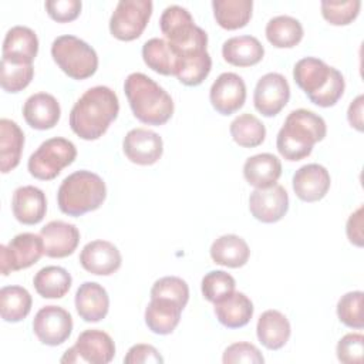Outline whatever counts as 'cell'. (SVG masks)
Wrapping results in <instances>:
<instances>
[{"instance_id":"obj_1","label":"cell","mask_w":364,"mask_h":364,"mask_svg":"<svg viewBox=\"0 0 364 364\" xmlns=\"http://www.w3.org/2000/svg\"><path fill=\"white\" fill-rule=\"evenodd\" d=\"M119 112L117 94L105 85L88 88L74 104L70 112V127L85 141L101 138Z\"/></svg>"},{"instance_id":"obj_2","label":"cell","mask_w":364,"mask_h":364,"mask_svg":"<svg viewBox=\"0 0 364 364\" xmlns=\"http://www.w3.org/2000/svg\"><path fill=\"white\" fill-rule=\"evenodd\" d=\"M124 92L134 117L146 125H164L173 114L172 97L151 77L131 73L124 82Z\"/></svg>"},{"instance_id":"obj_3","label":"cell","mask_w":364,"mask_h":364,"mask_svg":"<svg viewBox=\"0 0 364 364\" xmlns=\"http://www.w3.org/2000/svg\"><path fill=\"white\" fill-rule=\"evenodd\" d=\"M327 134L326 121L316 112L304 108L291 111L280 128L276 146L287 161H301L309 156L316 142Z\"/></svg>"},{"instance_id":"obj_4","label":"cell","mask_w":364,"mask_h":364,"mask_svg":"<svg viewBox=\"0 0 364 364\" xmlns=\"http://www.w3.org/2000/svg\"><path fill=\"white\" fill-rule=\"evenodd\" d=\"M293 78L309 100L323 108L337 104L346 88L343 74L316 57L299 60L293 68Z\"/></svg>"},{"instance_id":"obj_5","label":"cell","mask_w":364,"mask_h":364,"mask_svg":"<svg viewBox=\"0 0 364 364\" xmlns=\"http://www.w3.org/2000/svg\"><path fill=\"white\" fill-rule=\"evenodd\" d=\"M107 198V186L102 178L91 171H75L61 182L57 192V203L63 213L81 216L98 209Z\"/></svg>"},{"instance_id":"obj_6","label":"cell","mask_w":364,"mask_h":364,"mask_svg":"<svg viewBox=\"0 0 364 364\" xmlns=\"http://www.w3.org/2000/svg\"><path fill=\"white\" fill-rule=\"evenodd\" d=\"M159 27L178 55L206 50V31L195 24L191 13L182 6H168L161 14Z\"/></svg>"},{"instance_id":"obj_7","label":"cell","mask_w":364,"mask_h":364,"mask_svg":"<svg viewBox=\"0 0 364 364\" xmlns=\"http://www.w3.org/2000/svg\"><path fill=\"white\" fill-rule=\"evenodd\" d=\"M51 57L61 71L73 80L90 78L98 68L95 50L84 40L71 34L60 36L53 41Z\"/></svg>"},{"instance_id":"obj_8","label":"cell","mask_w":364,"mask_h":364,"mask_svg":"<svg viewBox=\"0 0 364 364\" xmlns=\"http://www.w3.org/2000/svg\"><path fill=\"white\" fill-rule=\"evenodd\" d=\"M77 158L75 145L63 136H54L41 142L30 155L27 169L31 176L40 181H50L71 165Z\"/></svg>"},{"instance_id":"obj_9","label":"cell","mask_w":364,"mask_h":364,"mask_svg":"<svg viewBox=\"0 0 364 364\" xmlns=\"http://www.w3.org/2000/svg\"><path fill=\"white\" fill-rule=\"evenodd\" d=\"M115 355V344L111 336L102 330L91 328L82 331L75 344L60 358L63 364H108Z\"/></svg>"},{"instance_id":"obj_10","label":"cell","mask_w":364,"mask_h":364,"mask_svg":"<svg viewBox=\"0 0 364 364\" xmlns=\"http://www.w3.org/2000/svg\"><path fill=\"white\" fill-rule=\"evenodd\" d=\"M151 0H121L109 18L111 34L121 41H132L145 30L151 14Z\"/></svg>"},{"instance_id":"obj_11","label":"cell","mask_w":364,"mask_h":364,"mask_svg":"<svg viewBox=\"0 0 364 364\" xmlns=\"http://www.w3.org/2000/svg\"><path fill=\"white\" fill-rule=\"evenodd\" d=\"M44 255V243L40 235L24 232L16 235L9 245L0 246V269L7 276L11 272L36 264Z\"/></svg>"},{"instance_id":"obj_12","label":"cell","mask_w":364,"mask_h":364,"mask_svg":"<svg viewBox=\"0 0 364 364\" xmlns=\"http://www.w3.org/2000/svg\"><path fill=\"white\" fill-rule=\"evenodd\" d=\"M33 331L40 343L51 347L60 346L71 336L73 317L60 306H44L34 316Z\"/></svg>"},{"instance_id":"obj_13","label":"cell","mask_w":364,"mask_h":364,"mask_svg":"<svg viewBox=\"0 0 364 364\" xmlns=\"http://www.w3.org/2000/svg\"><path fill=\"white\" fill-rule=\"evenodd\" d=\"M289 98V82L279 73H267L260 77L253 92L255 108L264 117L277 115L286 107Z\"/></svg>"},{"instance_id":"obj_14","label":"cell","mask_w":364,"mask_h":364,"mask_svg":"<svg viewBox=\"0 0 364 364\" xmlns=\"http://www.w3.org/2000/svg\"><path fill=\"white\" fill-rule=\"evenodd\" d=\"M249 210L263 223L279 222L289 210V195L282 185L256 188L249 196Z\"/></svg>"},{"instance_id":"obj_15","label":"cell","mask_w":364,"mask_h":364,"mask_svg":"<svg viewBox=\"0 0 364 364\" xmlns=\"http://www.w3.org/2000/svg\"><path fill=\"white\" fill-rule=\"evenodd\" d=\"M212 107L222 115H230L240 109L246 101V84L235 73H222L209 91Z\"/></svg>"},{"instance_id":"obj_16","label":"cell","mask_w":364,"mask_h":364,"mask_svg":"<svg viewBox=\"0 0 364 364\" xmlns=\"http://www.w3.org/2000/svg\"><path fill=\"white\" fill-rule=\"evenodd\" d=\"M125 156L136 165H154L164 152L162 138L146 128H134L127 132L122 141Z\"/></svg>"},{"instance_id":"obj_17","label":"cell","mask_w":364,"mask_h":364,"mask_svg":"<svg viewBox=\"0 0 364 364\" xmlns=\"http://www.w3.org/2000/svg\"><path fill=\"white\" fill-rule=\"evenodd\" d=\"M81 266L92 274L109 276L114 274L122 263L118 247L108 240L88 242L80 253Z\"/></svg>"},{"instance_id":"obj_18","label":"cell","mask_w":364,"mask_h":364,"mask_svg":"<svg viewBox=\"0 0 364 364\" xmlns=\"http://www.w3.org/2000/svg\"><path fill=\"white\" fill-rule=\"evenodd\" d=\"M40 236L44 243V255L63 259L74 253L80 243V230L75 225L64 220H51L41 228Z\"/></svg>"},{"instance_id":"obj_19","label":"cell","mask_w":364,"mask_h":364,"mask_svg":"<svg viewBox=\"0 0 364 364\" xmlns=\"http://www.w3.org/2000/svg\"><path fill=\"white\" fill-rule=\"evenodd\" d=\"M293 191L304 202H317L323 199L330 189V173L320 164H307L299 168L293 175Z\"/></svg>"},{"instance_id":"obj_20","label":"cell","mask_w":364,"mask_h":364,"mask_svg":"<svg viewBox=\"0 0 364 364\" xmlns=\"http://www.w3.org/2000/svg\"><path fill=\"white\" fill-rule=\"evenodd\" d=\"M37 51V34L26 26H14L6 33L1 50V60L14 64H33Z\"/></svg>"},{"instance_id":"obj_21","label":"cell","mask_w":364,"mask_h":364,"mask_svg":"<svg viewBox=\"0 0 364 364\" xmlns=\"http://www.w3.org/2000/svg\"><path fill=\"white\" fill-rule=\"evenodd\" d=\"M11 210L14 218L23 225L40 223L47 212V199L44 192L33 185L17 188L13 193Z\"/></svg>"},{"instance_id":"obj_22","label":"cell","mask_w":364,"mask_h":364,"mask_svg":"<svg viewBox=\"0 0 364 364\" xmlns=\"http://www.w3.org/2000/svg\"><path fill=\"white\" fill-rule=\"evenodd\" d=\"M61 108L54 95L48 92H37L30 95L23 105V117L26 122L40 131L54 128L60 121Z\"/></svg>"},{"instance_id":"obj_23","label":"cell","mask_w":364,"mask_h":364,"mask_svg":"<svg viewBox=\"0 0 364 364\" xmlns=\"http://www.w3.org/2000/svg\"><path fill=\"white\" fill-rule=\"evenodd\" d=\"M75 309L87 323H97L108 314L109 297L107 290L95 282H84L75 293Z\"/></svg>"},{"instance_id":"obj_24","label":"cell","mask_w":364,"mask_h":364,"mask_svg":"<svg viewBox=\"0 0 364 364\" xmlns=\"http://www.w3.org/2000/svg\"><path fill=\"white\" fill-rule=\"evenodd\" d=\"M183 307L166 297H151L145 309L146 327L159 336L171 334L181 320Z\"/></svg>"},{"instance_id":"obj_25","label":"cell","mask_w":364,"mask_h":364,"mask_svg":"<svg viewBox=\"0 0 364 364\" xmlns=\"http://www.w3.org/2000/svg\"><path fill=\"white\" fill-rule=\"evenodd\" d=\"M213 304L216 318L228 328H239L246 326L250 321L255 310L252 300L240 291H233Z\"/></svg>"},{"instance_id":"obj_26","label":"cell","mask_w":364,"mask_h":364,"mask_svg":"<svg viewBox=\"0 0 364 364\" xmlns=\"http://www.w3.org/2000/svg\"><path fill=\"white\" fill-rule=\"evenodd\" d=\"M291 327L287 317L279 310H266L256 324V334L267 350H280L290 338Z\"/></svg>"},{"instance_id":"obj_27","label":"cell","mask_w":364,"mask_h":364,"mask_svg":"<svg viewBox=\"0 0 364 364\" xmlns=\"http://www.w3.org/2000/svg\"><path fill=\"white\" fill-rule=\"evenodd\" d=\"M222 55L225 61L232 65L250 67L262 61L264 48L253 36H236L223 43Z\"/></svg>"},{"instance_id":"obj_28","label":"cell","mask_w":364,"mask_h":364,"mask_svg":"<svg viewBox=\"0 0 364 364\" xmlns=\"http://www.w3.org/2000/svg\"><path fill=\"white\" fill-rule=\"evenodd\" d=\"M282 175L280 159L269 152L257 154L246 159L243 165V176L249 185L255 188H267L277 182Z\"/></svg>"},{"instance_id":"obj_29","label":"cell","mask_w":364,"mask_h":364,"mask_svg":"<svg viewBox=\"0 0 364 364\" xmlns=\"http://www.w3.org/2000/svg\"><path fill=\"white\" fill-rule=\"evenodd\" d=\"M24 146V132L17 122L1 118L0 119V171L7 173L13 171L21 159Z\"/></svg>"},{"instance_id":"obj_30","label":"cell","mask_w":364,"mask_h":364,"mask_svg":"<svg viewBox=\"0 0 364 364\" xmlns=\"http://www.w3.org/2000/svg\"><path fill=\"white\" fill-rule=\"evenodd\" d=\"M210 257L216 264L237 269L247 263L250 249L245 239L237 235H223L213 240L210 246Z\"/></svg>"},{"instance_id":"obj_31","label":"cell","mask_w":364,"mask_h":364,"mask_svg":"<svg viewBox=\"0 0 364 364\" xmlns=\"http://www.w3.org/2000/svg\"><path fill=\"white\" fill-rule=\"evenodd\" d=\"M142 58L155 73L162 75H176L179 55L168 41L158 37L145 41L142 46Z\"/></svg>"},{"instance_id":"obj_32","label":"cell","mask_w":364,"mask_h":364,"mask_svg":"<svg viewBox=\"0 0 364 364\" xmlns=\"http://www.w3.org/2000/svg\"><path fill=\"white\" fill-rule=\"evenodd\" d=\"M71 283V274L60 266H46L40 269L33 279L36 291L44 299L64 297L68 293Z\"/></svg>"},{"instance_id":"obj_33","label":"cell","mask_w":364,"mask_h":364,"mask_svg":"<svg viewBox=\"0 0 364 364\" xmlns=\"http://www.w3.org/2000/svg\"><path fill=\"white\" fill-rule=\"evenodd\" d=\"M213 16L216 23L225 30H237L245 27L250 17L252 0H213Z\"/></svg>"},{"instance_id":"obj_34","label":"cell","mask_w":364,"mask_h":364,"mask_svg":"<svg viewBox=\"0 0 364 364\" xmlns=\"http://www.w3.org/2000/svg\"><path fill=\"white\" fill-rule=\"evenodd\" d=\"M266 38L277 48H291L303 38L301 23L291 16H276L266 24Z\"/></svg>"},{"instance_id":"obj_35","label":"cell","mask_w":364,"mask_h":364,"mask_svg":"<svg viewBox=\"0 0 364 364\" xmlns=\"http://www.w3.org/2000/svg\"><path fill=\"white\" fill-rule=\"evenodd\" d=\"M33 299L21 286H4L0 290V314L7 323L24 320L31 310Z\"/></svg>"},{"instance_id":"obj_36","label":"cell","mask_w":364,"mask_h":364,"mask_svg":"<svg viewBox=\"0 0 364 364\" xmlns=\"http://www.w3.org/2000/svg\"><path fill=\"white\" fill-rule=\"evenodd\" d=\"M210 70L212 58L208 50H200L179 55V67L175 77L179 80L181 84L195 87L205 81Z\"/></svg>"},{"instance_id":"obj_37","label":"cell","mask_w":364,"mask_h":364,"mask_svg":"<svg viewBox=\"0 0 364 364\" xmlns=\"http://www.w3.org/2000/svg\"><path fill=\"white\" fill-rule=\"evenodd\" d=\"M229 131L233 141L243 148L259 146L266 136V128L263 122L249 112L236 117L230 122Z\"/></svg>"},{"instance_id":"obj_38","label":"cell","mask_w":364,"mask_h":364,"mask_svg":"<svg viewBox=\"0 0 364 364\" xmlns=\"http://www.w3.org/2000/svg\"><path fill=\"white\" fill-rule=\"evenodd\" d=\"M33 64H14L1 60L0 64V85L7 92L23 91L33 80Z\"/></svg>"},{"instance_id":"obj_39","label":"cell","mask_w":364,"mask_h":364,"mask_svg":"<svg viewBox=\"0 0 364 364\" xmlns=\"http://www.w3.org/2000/svg\"><path fill=\"white\" fill-rule=\"evenodd\" d=\"M360 0H323L321 14L333 26H347L360 13Z\"/></svg>"},{"instance_id":"obj_40","label":"cell","mask_w":364,"mask_h":364,"mask_svg":"<svg viewBox=\"0 0 364 364\" xmlns=\"http://www.w3.org/2000/svg\"><path fill=\"white\" fill-rule=\"evenodd\" d=\"M363 296L364 293L361 290H355L348 291L340 297L337 303V316L344 326L357 330H361L364 327Z\"/></svg>"},{"instance_id":"obj_41","label":"cell","mask_w":364,"mask_h":364,"mask_svg":"<svg viewBox=\"0 0 364 364\" xmlns=\"http://www.w3.org/2000/svg\"><path fill=\"white\" fill-rule=\"evenodd\" d=\"M235 286L236 282L233 276L223 270H212L206 273L200 284L203 297L210 303H216L223 297L229 296L230 293H233Z\"/></svg>"},{"instance_id":"obj_42","label":"cell","mask_w":364,"mask_h":364,"mask_svg":"<svg viewBox=\"0 0 364 364\" xmlns=\"http://www.w3.org/2000/svg\"><path fill=\"white\" fill-rule=\"evenodd\" d=\"M151 297H166L185 307L189 300V287L181 277L165 276L152 284Z\"/></svg>"},{"instance_id":"obj_43","label":"cell","mask_w":364,"mask_h":364,"mask_svg":"<svg viewBox=\"0 0 364 364\" xmlns=\"http://www.w3.org/2000/svg\"><path fill=\"white\" fill-rule=\"evenodd\" d=\"M337 358L346 364H361L364 353V336L361 333H348L337 343Z\"/></svg>"},{"instance_id":"obj_44","label":"cell","mask_w":364,"mask_h":364,"mask_svg":"<svg viewBox=\"0 0 364 364\" xmlns=\"http://www.w3.org/2000/svg\"><path fill=\"white\" fill-rule=\"evenodd\" d=\"M225 364H237V363H247V364H263L264 357L262 355L260 350L246 341H239L230 344L222 357Z\"/></svg>"},{"instance_id":"obj_45","label":"cell","mask_w":364,"mask_h":364,"mask_svg":"<svg viewBox=\"0 0 364 364\" xmlns=\"http://www.w3.org/2000/svg\"><path fill=\"white\" fill-rule=\"evenodd\" d=\"M44 6L53 20L57 23H68L80 16L82 4L80 0H48Z\"/></svg>"},{"instance_id":"obj_46","label":"cell","mask_w":364,"mask_h":364,"mask_svg":"<svg viewBox=\"0 0 364 364\" xmlns=\"http://www.w3.org/2000/svg\"><path fill=\"white\" fill-rule=\"evenodd\" d=\"M125 364H158L164 363L159 351L151 344H134L124 357Z\"/></svg>"},{"instance_id":"obj_47","label":"cell","mask_w":364,"mask_h":364,"mask_svg":"<svg viewBox=\"0 0 364 364\" xmlns=\"http://www.w3.org/2000/svg\"><path fill=\"white\" fill-rule=\"evenodd\" d=\"M346 233L353 245L358 247L363 246V206L350 215L346 225Z\"/></svg>"},{"instance_id":"obj_48","label":"cell","mask_w":364,"mask_h":364,"mask_svg":"<svg viewBox=\"0 0 364 364\" xmlns=\"http://www.w3.org/2000/svg\"><path fill=\"white\" fill-rule=\"evenodd\" d=\"M363 105H364V95L360 94L358 97H355V100L351 101V104L348 105V109H347V119H348L350 125L360 132L364 129Z\"/></svg>"}]
</instances>
